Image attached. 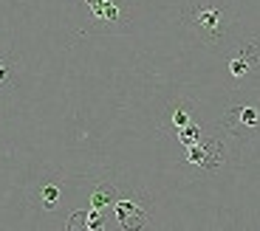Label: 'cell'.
Returning a JSON list of instances; mask_svg holds the SVG:
<instances>
[{
	"mask_svg": "<svg viewBox=\"0 0 260 231\" xmlns=\"http://www.w3.org/2000/svg\"><path fill=\"white\" fill-rule=\"evenodd\" d=\"M257 124H260V104H235V107H229V113L223 115V127L235 135L252 133Z\"/></svg>",
	"mask_w": 260,
	"mask_h": 231,
	"instance_id": "obj_4",
	"label": "cell"
},
{
	"mask_svg": "<svg viewBox=\"0 0 260 231\" xmlns=\"http://www.w3.org/2000/svg\"><path fill=\"white\" fill-rule=\"evenodd\" d=\"M91 14L99 23H105V26H122V23H127V20H122V9H119L116 0H111V3H105L99 9H91Z\"/></svg>",
	"mask_w": 260,
	"mask_h": 231,
	"instance_id": "obj_6",
	"label": "cell"
},
{
	"mask_svg": "<svg viewBox=\"0 0 260 231\" xmlns=\"http://www.w3.org/2000/svg\"><path fill=\"white\" fill-rule=\"evenodd\" d=\"M116 189L111 186V183H102V186H96L93 189V195H91V209H99L102 212L105 206H111V203H116Z\"/></svg>",
	"mask_w": 260,
	"mask_h": 231,
	"instance_id": "obj_7",
	"label": "cell"
},
{
	"mask_svg": "<svg viewBox=\"0 0 260 231\" xmlns=\"http://www.w3.org/2000/svg\"><path fill=\"white\" fill-rule=\"evenodd\" d=\"M178 141H181L184 147H192V144H198V141H201V127H198L195 122H189L187 127L178 130Z\"/></svg>",
	"mask_w": 260,
	"mask_h": 231,
	"instance_id": "obj_9",
	"label": "cell"
},
{
	"mask_svg": "<svg viewBox=\"0 0 260 231\" xmlns=\"http://www.w3.org/2000/svg\"><path fill=\"white\" fill-rule=\"evenodd\" d=\"M187 161L192 167L204 169V172H212L223 164V147L218 141H198L192 147H187Z\"/></svg>",
	"mask_w": 260,
	"mask_h": 231,
	"instance_id": "obj_2",
	"label": "cell"
},
{
	"mask_svg": "<svg viewBox=\"0 0 260 231\" xmlns=\"http://www.w3.org/2000/svg\"><path fill=\"white\" fill-rule=\"evenodd\" d=\"M257 71H260V43L249 40L241 51L229 59V73H232V79H249Z\"/></svg>",
	"mask_w": 260,
	"mask_h": 231,
	"instance_id": "obj_3",
	"label": "cell"
},
{
	"mask_svg": "<svg viewBox=\"0 0 260 231\" xmlns=\"http://www.w3.org/2000/svg\"><path fill=\"white\" fill-rule=\"evenodd\" d=\"M113 212H116V223L122 231H142L147 225V209L136 198H116Z\"/></svg>",
	"mask_w": 260,
	"mask_h": 231,
	"instance_id": "obj_1",
	"label": "cell"
},
{
	"mask_svg": "<svg viewBox=\"0 0 260 231\" xmlns=\"http://www.w3.org/2000/svg\"><path fill=\"white\" fill-rule=\"evenodd\" d=\"M192 122V115H189V110H181V107H173V113H170V124L176 130L187 127V124Z\"/></svg>",
	"mask_w": 260,
	"mask_h": 231,
	"instance_id": "obj_10",
	"label": "cell"
},
{
	"mask_svg": "<svg viewBox=\"0 0 260 231\" xmlns=\"http://www.w3.org/2000/svg\"><path fill=\"white\" fill-rule=\"evenodd\" d=\"M85 3H88V9H99L105 3H111V0H85Z\"/></svg>",
	"mask_w": 260,
	"mask_h": 231,
	"instance_id": "obj_12",
	"label": "cell"
},
{
	"mask_svg": "<svg viewBox=\"0 0 260 231\" xmlns=\"http://www.w3.org/2000/svg\"><path fill=\"white\" fill-rule=\"evenodd\" d=\"M192 26L204 31L207 37H218L221 34V12L212 6H198L192 14Z\"/></svg>",
	"mask_w": 260,
	"mask_h": 231,
	"instance_id": "obj_5",
	"label": "cell"
},
{
	"mask_svg": "<svg viewBox=\"0 0 260 231\" xmlns=\"http://www.w3.org/2000/svg\"><path fill=\"white\" fill-rule=\"evenodd\" d=\"M40 200H43V209L54 212V209L59 206V186L57 183H46V186L40 189Z\"/></svg>",
	"mask_w": 260,
	"mask_h": 231,
	"instance_id": "obj_8",
	"label": "cell"
},
{
	"mask_svg": "<svg viewBox=\"0 0 260 231\" xmlns=\"http://www.w3.org/2000/svg\"><path fill=\"white\" fill-rule=\"evenodd\" d=\"M9 82H12V68L6 59H0V88H6Z\"/></svg>",
	"mask_w": 260,
	"mask_h": 231,
	"instance_id": "obj_11",
	"label": "cell"
}]
</instances>
